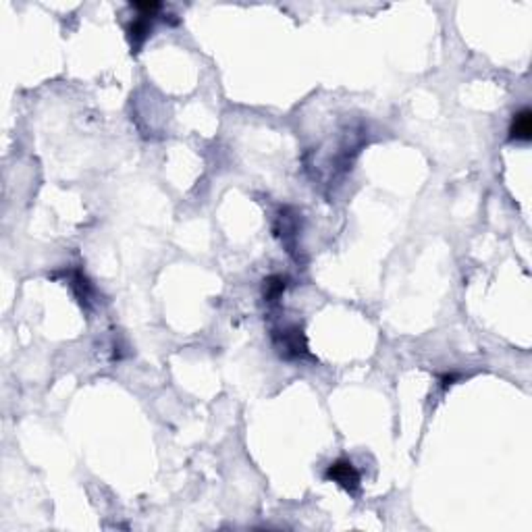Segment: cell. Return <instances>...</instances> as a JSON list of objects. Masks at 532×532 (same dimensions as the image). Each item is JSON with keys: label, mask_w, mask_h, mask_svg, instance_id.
<instances>
[{"label": "cell", "mask_w": 532, "mask_h": 532, "mask_svg": "<svg viewBox=\"0 0 532 532\" xmlns=\"http://www.w3.org/2000/svg\"><path fill=\"white\" fill-rule=\"evenodd\" d=\"M274 346L285 357H304L308 355L306 337L300 327H285L283 331H274Z\"/></svg>", "instance_id": "6da1fadb"}, {"label": "cell", "mask_w": 532, "mask_h": 532, "mask_svg": "<svg viewBox=\"0 0 532 532\" xmlns=\"http://www.w3.org/2000/svg\"><path fill=\"white\" fill-rule=\"evenodd\" d=\"M327 479L337 483L339 487H343L346 490H355L360 487V474L355 470V466L350 460H337L329 466L327 470Z\"/></svg>", "instance_id": "7a4b0ae2"}, {"label": "cell", "mask_w": 532, "mask_h": 532, "mask_svg": "<svg viewBox=\"0 0 532 532\" xmlns=\"http://www.w3.org/2000/svg\"><path fill=\"white\" fill-rule=\"evenodd\" d=\"M509 137L516 141H528L532 137V113L531 108H522L520 113L514 115Z\"/></svg>", "instance_id": "3957f363"}, {"label": "cell", "mask_w": 532, "mask_h": 532, "mask_svg": "<svg viewBox=\"0 0 532 532\" xmlns=\"http://www.w3.org/2000/svg\"><path fill=\"white\" fill-rule=\"evenodd\" d=\"M127 34H129V40H132L133 48H139L141 42H144V40L148 38V34H150V21H148L144 15H139L137 19H133V23L129 25Z\"/></svg>", "instance_id": "277c9868"}, {"label": "cell", "mask_w": 532, "mask_h": 532, "mask_svg": "<svg viewBox=\"0 0 532 532\" xmlns=\"http://www.w3.org/2000/svg\"><path fill=\"white\" fill-rule=\"evenodd\" d=\"M285 291V279L283 277H270L265 281V300L266 302H277L281 293Z\"/></svg>", "instance_id": "5b68a950"}]
</instances>
